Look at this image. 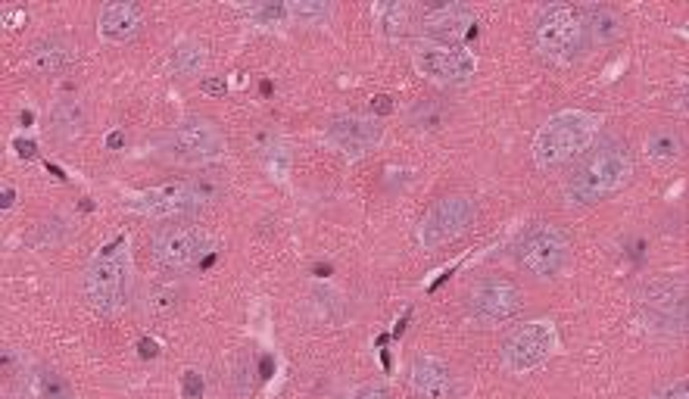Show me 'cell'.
<instances>
[{"instance_id": "1", "label": "cell", "mask_w": 689, "mask_h": 399, "mask_svg": "<svg viewBox=\"0 0 689 399\" xmlns=\"http://www.w3.org/2000/svg\"><path fill=\"white\" fill-rule=\"evenodd\" d=\"M634 175V157L624 141H606L589 150L580 166L568 175L565 200L571 206H593V203L617 194Z\"/></svg>"}, {"instance_id": "2", "label": "cell", "mask_w": 689, "mask_h": 399, "mask_svg": "<svg viewBox=\"0 0 689 399\" xmlns=\"http://www.w3.org/2000/svg\"><path fill=\"white\" fill-rule=\"evenodd\" d=\"M602 119L587 109H561L555 113L533 138V163L540 169H555L565 166L593 144Z\"/></svg>"}, {"instance_id": "3", "label": "cell", "mask_w": 689, "mask_h": 399, "mask_svg": "<svg viewBox=\"0 0 689 399\" xmlns=\"http://www.w3.org/2000/svg\"><path fill=\"white\" fill-rule=\"evenodd\" d=\"M129 243L119 234L110 243H103L84 269V299H88L91 309L100 315L122 309L125 297H129Z\"/></svg>"}, {"instance_id": "4", "label": "cell", "mask_w": 689, "mask_h": 399, "mask_svg": "<svg viewBox=\"0 0 689 399\" xmlns=\"http://www.w3.org/2000/svg\"><path fill=\"white\" fill-rule=\"evenodd\" d=\"M537 53L552 66H571L583 51V19L571 6H546L533 25Z\"/></svg>"}, {"instance_id": "5", "label": "cell", "mask_w": 689, "mask_h": 399, "mask_svg": "<svg viewBox=\"0 0 689 399\" xmlns=\"http://www.w3.org/2000/svg\"><path fill=\"white\" fill-rule=\"evenodd\" d=\"M555 349H559V334L550 321H527L505 337L502 349H499V362L512 375H527V371L546 366Z\"/></svg>"}, {"instance_id": "6", "label": "cell", "mask_w": 689, "mask_h": 399, "mask_svg": "<svg viewBox=\"0 0 689 399\" xmlns=\"http://www.w3.org/2000/svg\"><path fill=\"white\" fill-rule=\"evenodd\" d=\"M412 62L418 69V75L437 81V85H468L477 72L474 53L459 44H437V41L415 44Z\"/></svg>"}, {"instance_id": "7", "label": "cell", "mask_w": 689, "mask_h": 399, "mask_svg": "<svg viewBox=\"0 0 689 399\" xmlns=\"http://www.w3.org/2000/svg\"><path fill=\"white\" fill-rule=\"evenodd\" d=\"M518 259L533 278H559L571 262V241L555 225H533L524 234Z\"/></svg>"}, {"instance_id": "8", "label": "cell", "mask_w": 689, "mask_h": 399, "mask_svg": "<svg viewBox=\"0 0 689 399\" xmlns=\"http://www.w3.org/2000/svg\"><path fill=\"white\" fill-rule=\"evenodd\" d=\"M522 306V287L509 281V278H487V281H477L468 290V315L477 328L502 325V321L515 318Z\"/></svg>"}, {"instance_id": "9", "label": "cell", "mask_w": 689, "mask_h": 399, "mask_svg": "<svg viewBox=\"0 0 689 399\" xmlns=\"http://www.w3.org/2000/svg\"><path fill=\"white\" fill-rule=\"evenodd\" d=\"M168 153H172L178 163H191V166L213 163V159H219L225 153V138L209 119L187 116L168 131Z\"/></svg>"}, {"instance_id": "10", "label": "cell", "mask_w": 689, "mask_h": 399, "mask_svg": "<svg viewBox=\"0 0 689 399\" xmlns=\"http://www.w3.org/2000/svg\"><path fill=\"white\" fill-rule=\"evenodd\" d=\"M209 250V234L196 225H166L153 234V259L168 271H185L200 265Z\"/></svg>"}, {"instance_id": "11", "label": "cell", "mask_w": 689, "mask_h": 399, "mask_svg": "<svg viewBox=\"0 0 689 399\" xmlns=\"http://www.w3.org/2000/svg\"><path fill=\"white\" fill-rule=\"evenodd\" d=\"M474 222V203L468 197H443L427 209V215L418 225V243L425 250H434L440 243L455 241L465 234L468 225Z\"/></svg>"}, {"instance_id": "12", "label": "cell", "mask_w": 689, "mask_h": 399, "mask_svg": "<svg viewBox=\"0 0 689 399\" xmlns=\"http://www.w3.org/2000/svg\"><path fill=\"white\" fill-rule=\"evenodd\" d=\"M643 318L649 328L665 334H684L686 328V281H658L649 284L639 297Z\"/></svg>"}, {"instance_id": "13", "label": "cell", "mask_w": 689, "mask_h": 399, "mask_svg": "<svg viewBox=\"0 0 689 399\" xmlns=\"http://www.w3.org/2000/svg\"><path fill=\"white\" fill-rule=\"evenodd\" d=\"M321 141L347 159H362L368 150L381 144V125L365 116H337L328 122Z\"/></svg>"}, {"instance_id": "14", "label": "cell", "mask_w": 689, "mask_h": 399, "mask_svg": "<svg viewBox=\"0 0 689 399\" xmlns=\"http://www.w3.org/2000/svg\"><path fill=\"white\" fill-rule=\"evenodd\" d=\"M129 209H135L140 215H153V219H181V215L196 213L200 203H196L191 191V181H172V185L153 187V191L131 197Z\"/></svg>"}, {"instance_id": "15", "label": "cell", "mask_w": 689, "mask_h": 399, "mask_svg": "<svg viewBox=\"0 0 689 399\" xmlns=\"http://www.w3.org/2000/svg\"><path fill=\"white\" fill-rule=\"evenodd\" d=\"M471 25H474V13H471L465 4L437 6V10H427L425 19H421L425 38L437 41V44H455V41L465 38L471 32Z\"/></svg>"}, {"instance_id": "16", "label": "cell", "mask_w": 689, "mask_h": 399, "mask_svg": "<svg viewBox=\"0 0 689 399\" xmlns=\"http://www.w3.org/2000/svg\"><path fill=\"white\" fill-rule=\"evenodd\" d=\"M140 6L129 4V0H112V4H103L100 19H97V32H100L103 44H125L140 32Z\"/></svg>"}, {"instance_id": "17", "label": "cell", "mask_w": 689, "mask_h": 399, "mask_svg": "<svg viewBox=\"0 0 689 399\" xmlns=\"http://www.w3.org/2000/svg\"><path fill=\"white\" fill-rule=\"evenodd\" d=\"M409 384L421 399H449V394H453V371L437 356H415L409 368Z\"/></svg>"}, {"instance_id": "18", "label": "cell", "mask_w": 689, "mask_h": 399, "mask_svg": "<svg viewBox=\"0 0 689 399\" xmlns=\"http://www.w3.org/2000/svg\"><path fill=\"white\" fill-rule=\"evenodd\" d=\"M75 60V47L66 44L60 38H47V41H38L32 47V69L34 72H44V75H53V72H66Z\"/></svg>"}, {"instance_id": "19", "label": "cell", "mask_w": 689, "mask_h": 399, "mask_svg": "<svg viewBox=\"0 0 689 399\" xmlns=\"http://www.w3.org/2000/svg\"><path fill=\"white\" fill-rule=\"evenodd\" d=\"M646 157L656 166H671L684 157V141L674 128H652L646 135Z\"/></svg>"}, {"instance_id": "20", "label": "cell", "mask_w": 689, "mask_h": 399, "mask_svg": "<svg viewBox=\"0 0 689 399\" xmlns=\"http://www.w3.org/2000/svg\"><path fill=\"white\" fill-rule=\"evenodd\" d=\"M587 32H589V41H593L596 47H606V44H615V41L621 38L624 23H621V16H617L615 10H608V6H596V10L589 13L587 23H583V34Z\"/></svg>"}, {"instance_id": "21", "label": "cell", "mask_w": 689, "mask_h": 399, "mask_svg": "<svg viewBox=\"0 0 689 399\" xmlns=\"http://www.w3.org/2000/svg\"><path fill=\"white\" fill-rule=\"evenodd\" d=\"M84 125V109L79 100H60L51 109V135L56 141H72Z\"/></svg>"}, {"instance_id": "22", "label": "cell", "mask_w": 689, "mask_h": 399, "mask_svg": "<svg viewBox=\"0 0 689 399\" xmlns=\"http://www.w3.org/2000/svg\"><path fill=\"white\" fill-rule=\"evenodd\" d=\"M375 29L384 41H399L409 29V6L406 4H378L375 6Z\"/></svg>"}, {"instance_id": "23", "label": "cell", "mask_w": 689, "mask_h": 399, "mask_svg": "<svg viewBox=\"0 0 689 399\" xmlns=\"http://www.w3.org/2000/svg\"><path fill=\"white\" fill-rule=\"evenodd\" d=\"M203 62H206V51H203L200 41H181L168 57V69L181 79H191L203 69Z\"/></svg>"}, {"instance_id": "24", "label": "cell", "mask_w": 689, "mask_h": 399, "mask_svg": "<svg viewBox=\"0 0 689 399\" xmlns=\"http://www.w3.org/2000/svg\"><path fill=\"white\" fill-rule=\"evenodd\" d=\"M446 119V107L437 100V97H425V100L412 103L409 113H406V122L418 131H437Z\"/></svg>"}, {"instance_id": "25", "label": "cell", "mask_w": 689, "mask_h": 399, "mask_svg": "<svg viewBox=\"0 0 689 399\" xmlns=\"http://www.w3.org/2000/svg\"><path fill=\"white\" fill-rule=\"evenodd\" d=\"M287 13H291V23L315 29V25H328L334 6L325 4V0H293V4H287Z\"/></svg>"}, {"instance_id": "26", "label": "cell", "mask_w": 689, "mask_h": 399, "mask_svg": "<svg viewBox=\"0 0 689 399\" xmlns=\"http://www.w3.org/2000/svg\"><path fill=\"white\" fill-rule=\"evenodd\" d=\"M34 381H38L41 399H75L72 387L66 384V377L56 375V371H51V368H41L38 375H34Z\"/></svg>"}, {"instance_id": "27", "label": "cell", "mask_w": 689, "mask_h": 399, "mask_svg": "<svg viewBox=\"0 0 689 399\" xmlns=\"http://www.w3.org/2000/svg\"><path fill=\"white\" fill-rule=\"evenodd\" d=\"M244 10L250 13L256 25H284V23H291L287 4H269V0H263V4H247Z\"/></svg>"}, {"instance_id": "28", "label": "cell", "mask_w": 689, "mask_h": 399, "mask_svg": "<svg viewBox=\"0 0 689 399\" xmlns=\"http://www.w3.org/2000/svg\"><path fill=\"white\" fill-rule=\"evenodd\" d=\"M263 163H265V172L275 175L278 181H284L287 172H291V153H287L284 147H265Z\"/></svg>"}, {"instance_id": "29", "label": "cell", "mask_w": 689, "mask_h": 399, "mask_svg": "<svg viewBox=\"0 0 689 399\" xmlns=\"http://www.w3.org/2000/svg\"><path fill=\"white\" fill-rule=\"evenodd\" d=\"M175 299H178V290L172 284H159L150 290V299H147V309L157 315H168L175 309Z\"/></svg>"}, {"instance_id": "30", "label": "cell", "mask_w": 689, "mask_h": 399, "mask_svg": "<svg viewBox=\"0 0 689 399\" xmlns=\"http://www.w3.org/2000/svg\"><path fill=\"white\" fill-rule=\"evenodd\" d=\"M191 191H194V197H196V203H213V200H219V194H222V185L219 181L213 178V175H196V178H191Z\"/></svg>"}, {"instance_id": "31", "label": "cell", "mask_w": 689, "mask_h": 399, "mask_svg": "<svg viewBox=\"0 0 689 399\" xmlns=\"http://www.w3.org/2000/svg\"><path fill=\"white\" fill-rule=\"evenodd\" d=\"M256 375H259V371L253 368L250 356H241V359H237V368H234V394L237 396H247L250 390H253V381H256Z\"/></svg>"}, {"instance_id": "32", "label": "cell", "mask_w": 689, "mask_h": 399, "mask_svg": "<svg viewBox=\"0 0 689 399\" xmlns=\"http://www.w3.org/2000/svg\"><path fill=\"white\" fill-rule=\"evenodd\" d=\"M203 394H206V384H203L200 371H181V399H203Z\"/></svg>"}, {"instance_id": "33", "label": "cell", "mask_w": 689, "mask_h": 399, "mask_svg": "<svg viewBox=\"0 0 689 399\" xmlns=\"http://www.w3.org/2000/svg\"><path fill=\"white\" fill-rule=\"evenodd\" d=\"M347 399H387V390L381 384H362V387H356Z\"/></svg>"}, {"instance_id": "34", "label": "cell", "mask_w": 689, "mask_h": 399, "mask_svg": "<svg viewBox=\"0 0 689 399\" xmlns=\"http://www.w3.org/2000/svg\"><path fill=\"white\" fill-rule=\"evenodd\" d=\"M13 150H16L19 159H34V157H38V144L28 141V138H23V135L13 138Z\"/></svg>"}, {"instance_id": "35", "label": "cell", "mask_w": 689, "mask_h": 399, "mask_svg": "<svg viewBox=\"0 0 689 399\" xmlns=\"http://www.w3.org/2000/svg\"><path fill=\"white\" fill-rule=\"evenodd\" d=\"M652 399H689V387H686V377H680V381H674L671 387H665L658 396Z\"/></svg>"}, {"instance_id": "36", "label": "cell", "mask_w": 689, "mask_h": 399, "mask_svg": "<svg viewBox=\"0 0 689 399\" xmlns=\"http://www.w3.org/2000/svg\"><path fill=\"white\" fill-rule=\"evenodd\" d=\"M200 88L206 90V94H213V97H225V94H228V85H225L222 79H203Z\"/></svg>"}, {"instance_id": "37", "label": "cell", "mask_w": 689, "mask_h": 399, "mask_svg": "<svg viewBox=\"0 0 689 399\" xmlns=\"http://www.w3.org/2000/svg\"><path fill=\"white\" fill-rule=\"evenodd\" d=\"M371 113H375V116H390L393 113V100L387 94L375 97V103H371Z\"/></svg>"}, {"instance_id": "38", "label": "cell", "mask_w": 689, "mask_h": 399, "mask_svg": "<svg viewBox=\"0 0 689 399\" xmlns=\"http://www.w3.org/2000/svg\"><path fill=\"white\" fill-rule=\"evenodd\" d=\"M138 349H140V356H144V359H157V356H159L157 340H150V337L140 340V343H138Z\"/></svg>"}, {"instance_id": "39", "label": "cell", "mask_w": 689, "mask_h": 399, "mask_svg": "<svg viewBox=\"0 0 689 399\" xmlns=\"http://www.w3.org/2000/svg\"><path fill=\"white\" fill-rule=\"evenodd\" d=\"M122 144H125V135H122V131H110V138H107V147H110V150H122Z\"/></svg>"}, {"instance_id": "40", "label": "cell", "mask_w": 689, "mask_h": 399, "mask_svg": "<svg viewBox=\"0 0 689 399\" xmlns=\"http://www.w3.org/2000/svg\"><path fill=\"white\" fill-rule=\"evenodd\" d=\"M13 200H16V191H13V187H6V191H4V200H0V206L10 209V206H13Z\"/></svg>"}, {"instance_id": "41", "label": "cell", "mask_w": 689, "mask_h": 399, "mask_svg": "<svg viewBox=\"0 0 689 399\" xmlns=\"http://www.w3.org/2000/svg\"><path fill=\"white\" fill-rule=\"evenodd\" d=\"M269 368H272V359L263 356V362H259V377H269Z\"/></svg>"}]
</instances>
